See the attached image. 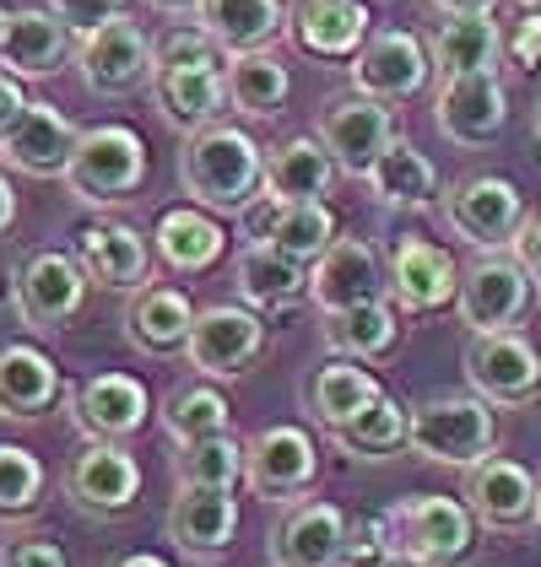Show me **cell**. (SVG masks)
<instances>
[{
	"mask_svg": "<svg viewBox=\"0 0 541 567\" xmlns=\"http://www.w3.org/2000/svg\"><path fill=\"white\" fill-rule=\"evenodd\" d=\"M180 184L195 206L223 212V217H238V212L266 189V152L255 146L249 131L217 120V125H206V131L184 135Z\"/></svg>",
	"mask_w": 541,
	"mask_h": 567,
	"instance_id": "obj_1",
	"label": "cell"
},
{
	"mask_svg": "<svg viewBox=\"0 0 541 567\" xmlns=\"http://www.w3.org/2000/svg\"><path fill=\"white\" fill-rule=\"evenodd\" d=\"M406 449L433 460V465H477L482 454L498 449V405H488L477 390L466 394H433L411 405Z\"/></svg>",
	"mask_w": 541,
	"mask_h": 567,
	"instance_id": "obj_2",
	"label": "cell"
},
{
	"mask_svg": "<svg viewBox=\"0 0 541 567\" xmlns=\"http://www.w3.org/2000/svg\"><path fill=\"white\" fill-rule=\"evenodd\" d=\"M439 217H445V227H450L455 238H466L471 249L503 255V249H514V238H520V227H525V195H520L514 178L471 174L439 195Z\"/></svg>",
	"mask_w": 541,
	"mask_h": 567,
	"instance_id": "obj_3",
	"label": "cell"
},
{
	"mask_svg": "<svg viewBox=\"0 0 541 567\" xmlns=\"http://www.w3.org/2000/svg\"><path fill=\"white\" fill-rule=\"evenodd\" d=\"M385 529H390L396 563L411 567H450L471 551V508L460 497H439V492L401 497L385 514Z\"/></svg>",
	"mask_w": 541,
	"mask_h": 567,
	"instance_id": "obj_4",
	"label": "cell"
},
{
	"mask_svg": "<svg viewBox=\"0 0 541 567\" xmlns=\"http://www.w3.org/2000/svg\"><path fill=\"white\" fill-rule=\"evenodd\" d=\"M141 178H146V141L131 125H98V131H82V141H76L65 189L82 206H120L141 189Z\"/></svg>",
	"mask_w": 541,
	"mask_h": 567,
	"instance_id": "obj_5",
	"label": "cell"
},
{
	"mask_svg": "<svg viewBox=\"0 0 541 567\" xmlns=\"http://www.w3.org/2000/svg\"><path fill=\"white\" fill-rule=\"evenodd\" d=\"M537 303V281L525 276V265L514 255H482L471 270H460L455 287V313L471 336H498V330H520V319Z\"/></svg>",
	"mask_w": 541,
	"mask_h": 567,
	"instance_id": "obj_6",
	"label": "cell"
},
{
	"mask_svg": "<svg viewBox=\"0 0 541 567\" xmlns=\"http://www.w3.org/2000/svg\"><path fill=\"white\" fill-rule=\"evenodd\" d=\"M266 351V319L249 303H212L195 313L184 357L201 379H238L261 362Z\"/></svg>",
	"mask_w": 541,
	"mask_h": 567,
	"instance_id": "obj_7",
	"label": "cell"
},
{
	"mask_svg": "<svg viewBox=\"0 0 541 567\" xmlns=\"http://www.w3.org/2000/svg\"><path fill=\"white\" fill-rule=\"evenodd\" d=\"M11 287H17L22 324L33 330H65L88 303V270L65 249H33L11 270Z\"/></svg>",
	"mask_w": 541,
	"mask_h": 567,
	"instance_id": "obj_8",
	"label": "cell"
},
{
	"mask_svg": "<svg viewBox=\"0 0 541 567\" xmlns=\"http://www.w3.org/2000/svg\"><path fill=\"white\" fill-rule=\"evenodd\" d=\"M466 384L498 411H520L541 394V351L520 330L471 336L466 347Z\"/></svg>",
	"mask_w": 541,
	"mask_h": 567,
	"instance_id": "obj_9",
	"label": "cell"
},
{
	"mask_svg": "<svg viewBox=\"0 0 541 567\" xmlns=\"http://www.w3.org/2000/svg\"><path fill=\"white\" fill-rule=\"evenodd\" d=\"M319 481V449L315 437L293 422L266 427L244 443V486L266 503H298Z\"/></svg>",
	"mask_w": 541,
	"mask_h": 567,
	"instance_id": "obj_10",
	"label": "cell"
},
{
	"mask_svg": "<svg viewBox=\"0 0 541 567\" xmlns=\"http://www.w3.org/2000/svg\"><path fill=\"white\" fill-rule=\"evenodd\" d=\"M76 71H82L88 92H98V97H125V92L152 82V39L135 28L131 17H109L103 28L82 33Z\"/></svg>",
	"mask_w": 541,
	"mask_h": 567,
	"instance_id": "obj_11",
	"label": "cell"
},
{
	"mask_svg": "<svg viewBox=\"0 0 541 567\" xmlns=\"http://www.w3.org/2000/svg\"><path fill=\"white\" fill-rule=\"evenodd\" d=\"M319 141H325V152L336 157L341 174L363 178L379 163V152L396 141V114H390V103L363 97V92L330 97V103L319 109Z\"/></svg>",
	"mask_w": 541,
	"mask_h": 567,
	"instance_id": "obj_12",
	"label": "cell"
},
{
	"mask_svg": "<svg viewBox=\"0 0 541 567\" xmlns=\"http://www.w3.org/2000/svg\"><path fill=\"white\" fill-rule=\"evenodd\" d=\"M428 76H433V60H428L422 39L406 33V28H379L353 54V87L363 97H379V103L417 97V92L428 87Z\"/></svg>",
	"mask_w": 541,
	"mask_h": 567,
	"instance_id": "obj_13",
	"label": "cell"
},
{
	"mask_svg": "<svg viewBox=\"0 0 541 567\" xmlns=\"http://www.w3.org/2000/svg\"><path fill=\"white\" fill-rule=\"evenodd\" d=\"M433 120L455 146H493L509 125V92L498 71H466V76H439L433 92Z\"/></svg>",
	"mask_w": 541,
	"mask_h": 567,
	"instance_id": "obj_14",
	"label": "cell"
},
{
	"mask_svg": "<svg viewBox=\"0 0 541 567\" xmlns=\"http://www.w3.org/2000/svg\"><path fill=\"white\" fill-rule=\"evenodd\" d=\"M65 492L92 519H120V514H131L135 497H141V465L120 443L92 437L88 449L71 460V471H65Z\"/></svg>",
	"mask_w": 541,
	"mask_h": 567,
	"instance_id": "obj_15",
	"label": "cell"
},
{
	"mask_svg": "<svg viewBox=\"0 0 541 567\" xmlns=\"http://www.w3.org/2000/svg\"><path fill=\"white\" fill-rule=\"evenodd\" d=\"M460 503L488 529H525L537 524V476L509 454H482L477 465H466Z\"/></svg>",
	"mask_w": 541,
	"mask_h": 567,
	"instance_id": "obj_16",
	"label": "cell"
},
{
	"mask_svg": "<svg viewBox=\"0 0 541 567\" xmlns=\"http://www.w3.org/2000/svg\"><path fill=\"white\" fill-rule=\"evenodd\" d=\"M390 281H385V260L374 244L363 238H336L315 265H309V303L319 313H341V308H358L385 298Z\"/></svg>",
	"mask_w": 541,
	"mask_h": 567,
	"instance_id": "obj_17",
	"label": "cell"
},
{
	"mask_svg": "<svg viewBox=\"0 0 541 567\" xmlns=\"http://www.w3.org/2000/svg\"><path fill=\"white\" fill-rule=\"evenodd\" d=\"M76 141H82V131L54 103H28L22 120L0 135V157L33 178H65Z\"/></svg>",
	"mask_w": 541,
	"mask_h": 567,
	"instance_id": "obj_18",
	"label": "cell"
},
{
	"mask_svg": "<svg viewBox=\"0 0 541 567\" xmlns=\"http://www.w3.org/2000/svg\"><path fill=\"white\" fill-rule=\"evenodd\" d=\"M385 281H390V298L406 313H433V308L455 303V287H460V270L455 260L428 244V238H401L390 249V265H385Z\"/></svg>",
	"mask_w": 541,
	"mask_h": 567,
	"instance_id": "obj_19",
	"label": "cell"
},
{
	"mask_svg": "<svg viewBox=\"0 0 541 567\" xmlns=\"http://www.w3.org/2000/svg\"><path fill=\"white\" fill-rule=\"evenodd\" d=\"M347 514L336 503H298L270 529V567H341Z\"/></svg>",
	"mask_w": 541,
	"mask_h": 567,
	"instance_id": "obj_20",
	"label": "cell"
},
{
	"mask_svg": "<svg viewBox=\"0 0 541 567\" xmlns=\"http://www.w3.org/2000/svg\"><path fill=\"white\" fill-rule=\"evenodd\" d=\"M238 535V497L233 492H212V486H180L174 508H169V540L184 557L212 563L223 557Z\"/></svg>",
	"mask_w": 541,
	"mask_h": 567,
	"instance_id": "obj_21",
	"label": "cell"
},
{
	"mask_svg": "<svg viewBox=\"0 0 541 567\" xmlns=\"http://www.w3.org/2000/svg\"><path fill=\"white\" fill-rule=\"evenodd\" d=\"M146 416H152V394L131 373H98L76 390V427L88 437L125 443L131 433L146 427Z\"/></svg>",
	"mask_w": 541,
	"mask_h": 567,
	"instance_id": "obj_22",
	"label": "cell"
},
{
	"mask_svg": "<svg viewBox=\"0 0 541 567\" xmlns=\"http://www.w3.org/2000/svg\"><path fill=\"white\" fill-rule=\"evenodd\" d=\"M287 33L315 60H353L368 39V6L363 0H293Z\"/></svg>",
	"mask_w": 541,
	"mask_h": 567,
	"instance_id": "obj_23",
	"label": "cell"
},
{
	"mask_svg": "<svg viewBox=\"0 0 541 567\" xmlns=\"http://www.w3.org/2000/svg\"><path fill=\"white\" fill-rule=\"evenodd\" d=\"M152 103L174 131H206L217 125L227 109V76L217 65H174V71H152Z\"/></svg>",
	"mask_w": 541,
	"mask_h": 567,
	"instance_id": "obj_24",
	"label": "cell"
},
{
	"mask_svg": "<svg viewBox=\"0 0 541 567\" xmlns=\"http://www.w3.org/2000/svg\"><path fill=\"white\" fill-rule=\"evenodd\" d=\"M65 49H71V28L39 11V6H22L6 17V39H0V71L17 76V82H33V76H54L65 65Z\"/></svg>",
	"mask_w": 541,
	"mask_h": 567,
	"instance_id": "obj_25",
	"label": "cell"
},
{
	"mask_svg": "<svg viewBox=\"0 0 541 567\" xmlns=\"http://www.w3.org/2000/svg\"><path fill=\"white\" fill-rule=\"evenodd\" d=\"M76 260L88 270V281L109 287V292H135L152 270V249L146 238L125 227V221H92L82 227V244H76Z\"/></svg>",
	"mask_w": 541,
	"mask_h": 567,
	"instance_id": "obj_26",
	"label": "cell"
},
{
	"mask_svg": "<svg viewBox=\"0 0 541 567\" xmlns=\"http://www.w3.org/2000/svg\"><path fill=\"white\" fill-rule=\"evenodd\" d=\"M60 368L44 347H28V341H6L0 347V416L11 422H33L54 411L60 400Z\"/></svg>",
	"mask_w": 541,
	"mask_h": 567,
	"instance_id": "obj_27",
	"label": "cell"
},
{
	"mask_svg": "<svg viewBox=\"0 0 541 567\" xmlns=\"http://www.w3.org/2000/svg\"><path fill=\"white\" fill-rule=\"evenodd\" d=\"M195 324V303L184 298L180 287H135L131 308H125V341L146 357H174L190 341Z\"/></svg>",
	"mask_w": 541,
	"mask_h": 567,
	"instance_id": "obj_28",
	"label": "cell"
},
{
	"mask_svg": "<svg viewBox=\"0 0 541 567\" xmlns=\"http://www.w3.org/2000/svg\"><path fill=\"white\" fill-rule=\"evenodd\" d=\"M152 249H157V260L169 265L174 276H195V270H212V265L223 260L227 233L206 206H174V212L157 217Z\"/></svg>",
	"mask_w": 541,
	"mask_h": 567,
	"instance_id": "obj_29",
	"label": "cell"
},
{
	"mask_svg": "<svg viewBox=\"0 0 541 567\" xmlns=\"http://www.w3.org/2000/svg\"><path fill=\"white\" fill-rule=\"evenodd\" d=\"M336 174L341 168H336V157L325 152L319 135H293V141L266 152V195L287 200V206L293 200H325Z\"/></svg>",
	"mask_w": 541,
	"mask_h": 567,
	"instance_id": "obj_30",
	"label": "cell"
},
{
	"mask_svg": "<svg viewBox=\"0 0 541 567\" xmlns=\"http://www.w3.org/2000/svg\"><path fill=\"white\" fill-rule=\"evenodd\" d=\"M233 281H238V298L249 308H293L298 298H309V265L270 249V244H244V255L233 265Z\"/></svg>",
	"mask_w": 541,
	"mask_h": 567,
	"instance_id": "obj_31",
	"label": "cell"
},
{
	"mask_svg": "<svg viewBox=\"0 0 541 567\" xmlns=\"http://www.w3.org/2000/svg\"><path fill=\"white\" fill-rule=\"evenodd\" d=\"M498 54H503V33H498L493 11H455L439 22L428 60H433V76H466V71H498Z\"/></svg>",
	"mask_w": 541,
	"mask_h": 567,
	"instance_id": "obj_32",
	"label": "cell"
},
{
	"mask_svg": "<svg viewBox=\"0 0 541 567\" xmlns=\"http://www.w3.org/2000/svg\"><path fill=\"white\" fill-rule=\"evenodd\" d=\"M363 178H368L374 200L390 206V212H422V206H433V200L445 195V189H439V168H433L411 141H401V135L379 152V163Z\"/></svg>",
	"mask_w": 541,
	"mask_h": 567,
	"instance_id": "obj_33",
	"label": "cell"
},
{
	"mask_svg": "<svg viewBox=\"0 0 541 567\" xmlns=\"http://www.w3.org/2000/svg\"><path fill=\"white\" fill-rule=\"evenodd\" d=\"M374 394H379V379L368 368H358L353 357H330V362H319L309 373V384H304V411L315 416L325 433H336L341 422L358 416Z\"/></svg>",
	"mask_w": 541,
	"mask_h": 567,
	"instance_id": "obj_34",
	"label": "cell"
},
{
	"mask_svg": "<svg viewBox=\"0 0 541 567\" xmlns=\"http://www.w3.org/2000/svg\"><path fill=\"white\" fill-rule=\"evenodd\" d=\"M195 22L217 39L223 54H249V49H266L287 28V11L282 0H201Z\"/></svg>",
	"mask_w": 541,
	"mask_h": 567,
	"instance_id": "obj_35",
	"label": "cell"
},
{
	"mask_svg": "<svg viewBox=\"0 0 541 567\" xmlns=\"http://www.w3.org/2000/svg\"><path fill=\"white\" fill-rule=\"evenodd\" d=\"M401 341V319L385 298L358 308H341V313H325V347L336 357H353V362H379L390 357Z\"/></svg>",
	"mask_w": 541,
	"mask_h": 567,
	"instance_id": "obj_36",
	"label": "cell"
},
{
	"mask_svg": "<svg viewBox=\"0 0 541 567\" xmlns=\"http://www.w3.org/2000/svg\"><path fill=\"white\" fill-rule=\"evenodd\" d=\"M223 76H227V103H233L238 114H249V120H270V114H282V103H287V92H293L287 65H282L276 54H266V49L233 54Z\"/></svg>",
	"mask_w": 541,
	"mask_h": 567,
	"instance_id": "obj_37",
	"label": "cell"
},
{
	"mask_svg": "<svg viewBox=\"0 0 541 567\" xmlns=\"http://www.w3.org/2000/svg\"><path fill=\"white\" fill-rule=\"evenodd\" d=\"M406 427H411V411L379 390L353 422H341L330 437H336V449H347L353 460H396L406 449Z\"/></svg>",
	"mask_w": 541,
	"mask_h": 567,
	"instance_id": "obj_38",
	"label": "cell"
},
{
	"mask_svg": "<svg viewBox=\"0 0 541 567\" xmlns=\"http://www.w3.org/2000/svg\"><path fill=\"white\" fill-rule=\"evenodd\" d=\"M270 249H282V255H293V260L315 265L330 244H336V217H330V206L325 200H282V212L270 221Z\"/></svg>",
	"mask_w": 541,
	"mask_h": 567,
	"instance_id": "obj_39",
	"label": "cell"
},
{
	"mask_svg": "<svg viewBox=\"0 0 541 567\" xmlns=\"http://www.w3.org/2000/svg\"><path fill=\"white\" fill-rule=\"evenodd\" d=\"M174 476L180 486H212V492H233L244 481V443L233 433L201 437V443H180L174 454Z\"/></svg>",
	"mask_w": 541,
	"mask_h": 567,
	"instance_id": "obj_40",
	"label": "cell"
},
{
	"mask_svg": "<svg viewBox=\"0 0 541 567\" xmlns=\"http://www.w3.org/2000/svg\"><path fill=\"white\" fill-rule=\"evenodd\" d=\"M227 422H233V405H227V394L212 390V384H184V390H174L169 405H163V427H169L174 443L217 437V433H227Z\"/></svg>",
	"mask_w": 541,
	"mask_h": 567,
	"instance_id": "obj_41",
	"label": "cell"
},
{
	"mask_svg": "<svg viewBox=\"0 0 541 567\" xmlns=\"http://www.w3.org/2000/svg\"><path fill=\"white\" fill-rule=\"evenodd\" d=\"M44 460L22 443H0V519H22L44 503Z\"/></svg>",
	"mask_w": 541,
	"mask_h": 567,
	"instance_id": "obj_42",
	"label": "cell"
},
{
	"mask_svg": "<svg viewBox=\"0 0 541 567\" xmlns=\"http://www.w3.org/2000/svg\"><path fill=\"white\" fill-rule=\"evenodd\" d=\"M217 39L201 28V22H184L169 28L157 44H152V71H174V65H217Z\"/></svg>",
	"mask_w": 541,
	"mask_h": 567,
	"instance_id": "obj_43",
	"label": "cell"
},
{
	"mask_svg": "<svg viewBox=\"0 0 541 567\" xmlns=\"http://www.w3.org/2000/svg\"><path fill=\"white\" fill-rule=\"evenodd\" d=\"M385 563H396L385 519H347V551H341V567H385Z\"/></svg>",
	"mask_w": 541,
	"mask_h": 567,
	"instance_id": "obj_44",
	"label": "cell"
},
{
	"mask_svg": "<svg viewBox=\"0 0 541 567\" xmlns=\"http://www.w3.org/2000/svg\"><path fill=\"white\" fill-rule=\"evenodd\" d=\"M49 11L71 28V39H82L92 28H103L109 17H125V0H49Z\"/></svg>",
	"mask_w": 541,
	"mask_h": 567,
	"instance_id": "obj_45",
	"label": "cell"
},
{
	"mask_svg": "<svg viewBox=\"0 0 541 567\" xmlns=\"http://www.w3.org/2000/svg\"><path fill=\"white\" fill-rule=\"evenodd\" d=\"M503 49H509L514 71H537L541 65V11H525V17L514 22V33L503 39Z\"/></svg>",
	"mask_w": 541,
	"mask_h": 567,
	"instance_id": "obj_46",
	"label": "cell"
},
{
	"mask_svg": "<svg viewBox=\"0 0 541 567\" xmlns=\"http://www.w3.org/2000/svg\"><path fill=\"white\" fill-rule=\"evenodd\" d=\"M0 567H71V563H65V551L54 540H11L0 551Z\"/></svg>",
	"mask_w": 541,
	"mask_h": 567,
	"instance_id": "obj_47",
	"label": "cell"
},
{
	"mask_svg": "<svg viewBox=\"0 0 541 567\" xmlns=\"http://www.w3.org/2000/svg\"><path fill=\"white\" fill-rule=\"evenodd\" d=\"M514 260L525 265V276L541 287V217H525L520 238H514Z\"/></svg>",
	"mask_w": 541,
	"mask_h": 567,
	"instance_id": "obj_48",
	"label": "cell"
},
{
	"mask_svg": "<svg viewBox=\"0 0 541 567\" xmlns=\"http://www.w3.org/2000/svg\"><path fill=\"white\" fill-rule=\"evenodd\" d=\"M28 103H33V97L22 92V82L0 71V135H6L11 125H17V120H22V109H28Z\"/></svg>",
	"mask_w": 541,
	"mask_h": 567,
	"instance_id": "obj_49",
	"label": "cell"
},
{
	"mask_svg": "<svg viewBox=\"0 0 541 567\" xmlns=\"http://www.w3.org/2000/svg\"><path fill=\"white\" fill-rule=\"evenodd\" d=\"M433 11H445V17H455V11H493V0H428Z\"/></svg>",
	"mask_w": 541,
	"mask_h": 567,
	"instance_id": "obj_50",
	"label": "cell"
},
{
	"mask_svg": "<svg viewBox=\"0 0 541 567\" xmlns=\"http://www.w3.org/2000/svg\"><path fill=\"white\" fill-rule=\"evenodd\" d=\"M17 221V195H11V178L0 174V233Z\"/></svg>",
	"mask_w": 541,
	"mask_h": 567,
	"instance_id": "obj_51",
	"label": "cell"
},
{
	"mask_svg": "<svg viewBox=\"0 0 541 567\" xmlns=\"http://www.w3.org/2000/svg\"><path fill=\"white\" fill-rule=\"evenodd\" d=\"M152 11H169V17H195L201 11V0H146Z\"/></svg>",
	"mask_w": 541,
	"mask_h": 567,
	"instance_id": "obj_52",
	"label": "cell"
},
{
	"mask_svg": "<svg viewBox=\"0 0 541 567\" xmlns=\"http://www.w3.org/2000/svg\"><path fill=\"white\" fill-rule=\"evenodd\" d=\"M109 567H169V563L152 557V551H131V557H120V563H109Z\"/></svg>",
	"mask_w": 541,
	"mask_h": 567,
	"instance_id": "obj_53",
	"label": "cell"
},
{
	"mask_svg": "<svg viewBox=\"0 0 541 567\" xmlns=\"http://www.w3.org/2000/svg\"><path fill=\"white\" fill-rule=\"evenodd\" d=\"M531 131H537V146H541V97H537V114H531Z\"/></svg>",
	"mask_w": 541,
	"mask_h": 567,
	"instance_id": "obj_54",
	"label": "cell"
},
{
	"mask_svg": "<svg viewBox=\"0 0 541 567\" xmlns=\"http://www.w3.org/2000/svg\"><path fill=\"white\" fill-rule=\"evenodd\" d=\"M537 529H541V481H537Z\"/></svg>",
	"mask_w": 541,
	"mask_h": 567,
	"instance_id": "obj_55",
	"label": "cell"
},
{
	"mask_svg": "<svg viewBox=\"0 0 541 567\" xmlns=\"http://www.w3.org/2000/svg\"><path fill=\"white\" fill-rule=\"evenodd\" d=\"M6 17H11V11H6V6H0V39H6Z\"/></svg>",
	"mask_w": 541,
	"mask_h": 567,
	"instance_id": "obj_56",
	"label": "cell"
},
{
	"mask_svg": "<svg viewBox=\"0 0 541 567\" xmlns=\"http://www.w3.org/2000/svg\"><path fill=\"white\" fill-rule=\"evenodd\" d=\"M525 6H531V11H541V0H525Z\"/></svg>",
	"mask_w": 541,
	"mask_h": 567,
	"instance_id": "obj_57",
	"label": "cell"
}]
</instances>
